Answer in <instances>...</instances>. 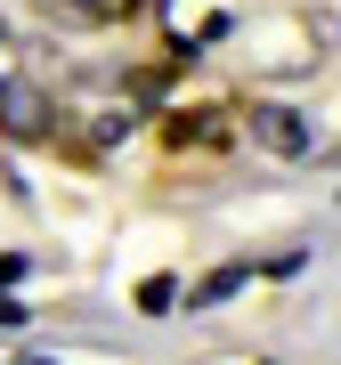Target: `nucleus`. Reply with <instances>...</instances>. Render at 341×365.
<instances>
[{
    "label": "nucleus",
    "mask_w": 341,
    "mask_h": 365,
    "mask_svg": "<svg viewBox=\"0 0 341 365\" xmlns=\"http://www.w3.org/2000/svg\"><path fill=\"white\" fill-rule=\"evenodd\" d=\"M244 130L260 138L268 155H285V163H301V155H309V122L292 114V106H276V98H260V106H252V114H244Z\"/></svg>",
    "instance_id": "f257e3e1"
},
{
    "label": "nucleus",
    "mask_w": 341,
    "mask_h": 365,
    "mask_svg": "<svg viewBox=\"0 0 341 365\" xmlns=\"http://www.w3.org/2000/svg\"><path fill=\"white\" fill-rule=\"evenodd\" d=\"M0 130L41 138V130H49V98H41L33 81H0Z\"/></svg>",
    "instance_id": "f03ea898"
},
{
    "label": "nucleus",
    "mask_w": 341,
    "mask_h": 365,
    "mask_svg": "<svg viewBox=\"0 0 341 365\" xmlns=\"http://www.w3.org/2000/svg\"><path fill=\"white\" fill-rule=\"evenodd\" d=\"M146 0H49V16H66V25H131Z\"/></svg>",
    "instance_id": "7ed1b4c3"
},
{
    "label": "nucleus",
    "mask_w": 341,
    "mask_h": 365,
    "mask_svg": "<svg viewBox=\"0 0 341 365\" xmlns=\"http://www.w3.org/2000/svg\"><path fill=\"white\" fill-rule=\"evenodd\" d=\"M244 284H252V268H211V276H203V284H195V292H187V309H220V300H236Z\"/></svg>",
    "instance_id": "20e7f679"
},
{
    "label": "nucleus",
    "mask_w": 341,
    "mask_h": 365,
    "mask_svg": "<svg viewBox=\"0 0 341 365\" xmlns=\"http://www.w3.org/2000/svg\"><path fill=\"white\" fill-rule=\"evenodd\" d=\"M170 300H179L170 276H146V284H138V309H146V317H170Z\"/></svg>",
    "instance_id": "39448f33"
},
{
    "label": "nucleus",
    "mask_w": 341,
    "mask_h": 365,
    "mask_svg": "<svg viewBox=\"0 0 341 365\" xmlns=\"http://www.w3.org/2000/svg\"><path fill=\"white\" fill-rule=\"evenodd\" d=\"M25 317H33L25 300H16V292H0V333H16V325H25Z\"/></svg>",
    "instance_id": "423d86ee"
},
{
    "label": "nucleus",
    "mask_w": 341,
    "mask_h": 365,
    "mask_svg": "<svg viewBox=\"0 0 341 365\" xmlns=\"http://www.w3.org/2000/svg\"><path fill=\"white\" fill-rule=\"evenodd\" d=\"M0 41H9V16H0Z\"/></svg>",
    "instance_id": "0eeeda50"
}]
</instances>
